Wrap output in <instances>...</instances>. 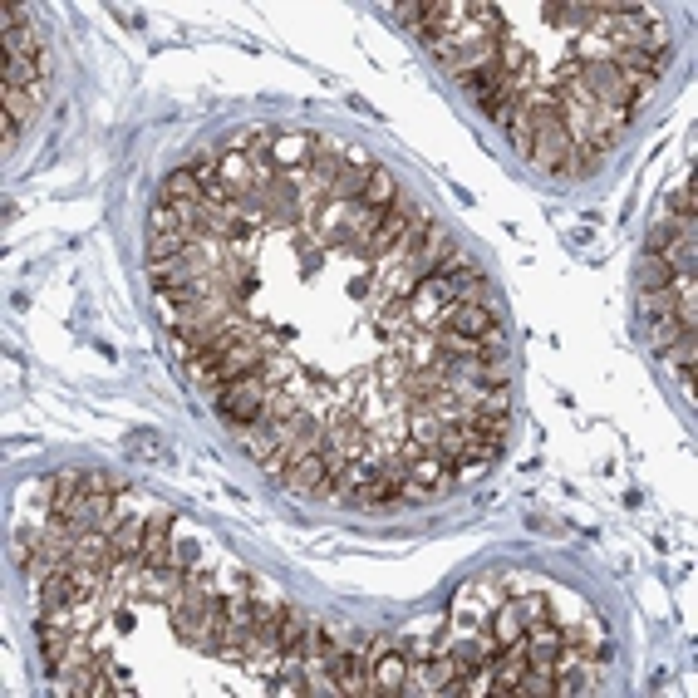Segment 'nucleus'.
<instances>
[{
	"label": "nucleus",
	"instance_id": "5701e85b",
	"mask_svg": "<svg viewBox=\"0 0 698 698\" xmlns=\"http://www.w3.org/2000/svg\"><path fill=\"white\" fill-rule=\"evenodd\" d=\"M694 207H698V197H694V187L684 182V187L674 192V202H669V217H694Z\"/></svg>",
	"mask_w": 698,
	"mask_h": 698
},
{
	"label": "nucleus",
	"instance_id": "f8f14e48",
	"mask_svg": "<svg viewBox=\"0 0 698 698\" xmlns=\"http://www.w3.org/2000/svg\"><path fill=\"white\" fill-rule=\"evenodd\" d=\"M399 202V182L389 168H374L369 182H364V192H359V207H369V212H389Z\"/></svg>",
	"mask_w": 698,
	"mask_h": 698
},
{
	"label": "nucleus",
	"instance_id": "39448f33",
	"mask_svg": "<svg viewBox=\"0 0 698 698\" xmlns=\"http://www.w3.org/2000/svg\"><path fill=\"white\" fill-rule=\"evenodd\" d=\"M404 472H408V482H413V487H423V492H428V502H433V497H443V492H453V482H458V477H453V463H448V458H438L433 448H423L418 458H408Z\"/></svg>",
	"mask_w": 698,
	"mask_h": 698
},
{
	"label": "nucleus",
	"instance_id": "9d476101",
	"mask_svg": "<svg viewBox=\"0 0 698 698\" xmlns=\"http://www.w3.org/2000/svg\"><path fill=\"white\" fill-rule=\"evenodd\" d=\"M315 138H320V133H281V138H271V163L286 168V173H295V168L315 153Z\"/></svg>",
	"mask_w": 698,
	"mask_h": 698
},
{
	"label": "nucleus",
	"instance_id": "a211bd4d",
	"mask_svg": "<svg viewBox=\"0 0 698 698\" xmlns=\"http://www.w3.org/2000/svg\"><path fill=\"white\" fill-rule=\"evenodd\" d=\"M640 291H669V281H674V271H669V261L659 256V251H644L640 256Z\"/></svg>",
	"mask_w": 698,
	"mask_h": 698
},
{
	"label": "nucleus",
	"instance_id": "2eb2a0df",
	"mask_svg": "<svg viewBox=\"0 0 698 698\" xmlns=\"http://www.w3.org/2000/svg\"><path fill=\"white\" fill-rule=\"evenodd\" d=\"M443 428H448V423H443V418H438L433 408L413 404V413H408V438H413V443H423V448H433Z\"/></svg>",
	"mask_w": 698,
	"mask_h": 698
},
{
	"label": "nucleus",
	"instance_id": "f3484780",
	"mask_svg": "<svg viewBox=\"0 0 698 698\" xmlns=\"http://www.w3.org/2000/svg\"><path fill=\"white\" fill-rule=\"evenodd\" d=\"M453 251V232L448 227H433V232L423 236V246H418V271L428 276V271H438V261Z\"/></svg>",
	"mask_w": 698,
	"mask_h": 698
},
{
	"label": "nucleus",
	"instance_id": "dca6fc26",
	"mask_svg": "<svg viewBox=\"0 0 698 698\" xmlns=\"http://www.w3.org/2000/svg\"><path fill=\"white\" fill-rule=\"evenodd\" d=\"M600 163H605V153H600V148H590V143H571V158L561 163V173H556V177H595V173H600Z\"/></svg>",
	"mask_w": 698,
	"mask_h": 698
},
{
	"label": "nucleus",
	"instance_id": "7ed1b4c3",
	"mask_svg": "<svg viewBox=\"0 0 698 698\" xmlns=\"http://www.w3.org/2000/svg\"><path fill=\"white\" fill-rule=\"evenodd\" d=\"M261 364H266V349L256 345L251 335H236L232 330V335H222V359H217V369L202 379V389L217 394L222 384H232V379H241V374H256Z\"/></svg>",
	"mask_w": 698,
	"mask_h": 698
},
{
	"label": "nucleus",
	"instance_id": "0eeeda50",
	"mask_svg": "<svg viewBox=\"0 0 698 698\" xmlns=\"http://www.w3.org/2000/svg\"><path fill=\"white\" fill-rule=\"evenodd\" d=\"M443 325H448V330H458V335H467V340H482V335L502 330L492 305H467V300H448V315H443Z\"/></svg>",
	"mask_w": 698,
	"mask_h": 698
},
{
	"label": "nucleus",
	"instance_id": "6e6552de",
	"mask_svg": "<svg viewBox=\"0 0 698 698\" xmlns=\"http://www.w3.org/2000/svg\"><path fill=\"white\" fill-rule=\"evenodd\" d=\"M408 669H413V664H408L394 644H389V649H379V654H374V698H399V694H404V689H408Z\"/></svg>",
	"mask_w": 698,
	"mask_h": 698
},
{
	"label": "nucleus",
	"instance_id": "412c9836",
	"mask_svg": "<svg viewBox=\"0 0 698 698\" xmlns=\"http://www.w3.org/2000/svg\"><path fill=\"white\" fill-rule=\"evenodd\" d=\"M546 694H551V674L546 669H526L517 679V689H512V698H546Z\"/></svg>",
	"mask_w": 698,
	"mask_h": 698
},
{
	"label": "nucleus",
	"instance_id": "f03ea898",
	"mask_svg": "<svg viewBox=\"0 0 698 698\" xmlns=\"http://www.w3.org/2000/svg\"><path fill=\"white\" fill-rule=\"evenodd\" d=\"M526 118H531V158H526V163H536V168H546V173H561V163L571 158V143H576V138L566 133L561 114L551 109V114H526Z\"/></svg>",
	"mask_w": 698,
	"mask_h": 698
},
{
	"label": "nucleus",
	"instance_id": "20e7f679",
	"mask_svg": "<svg viewBox=\"0 0 698 698\" xmlns=\"http://www.w3.org/2000/svg\"><path fill=\"white\" fill-rule=\"evenodd\" d=\"M281 487H291L295 497H335V482H330L325 453H305V458H295L291 472L281 477Z\"/></svg>",
	"mask_w": 698,
	"mask_h": 698
},
{
	"label": "nucleus",
	"instance_id": "b1692460",
	"mask_svg": "<svg viewBox=\"0 0 698 698\" xmlns=\"http://www.w3.org/2000/svg\"><path fill=\"white\" fill-rule=\"evenodd\" d=\"M84 492H89V497L109 492V477H99V472H84Z\"/></svg>",
	"mask_w": 698,
	"mask_h": 698
},
{
	"label": "nucleus",
	"instance_id": "423d86ee",
	"mask_svg": "<svg viewBox=\"0 0 698 698\" xmlns=\"http://www.w3.org/2000/svg\"><path fill=\"white\" fill-rule=\"evenodd\" d=\"M379 163L364 153V148H345V163H340V173H335V182H330V202H359V192H364V182H369V173H374Z\"/></svg>",
	"mask_w": 698,
	"mask_h": 698
},
{
	"label": "nucleus",
	"instance_id": "4468645a",
	"mask_svg": "<svg viewBox=\"0 0 698 698\" xmlns=\"http://www.w3.org/2000/svg\"><path fill=\"white\" fill-rule=\"evenodd\" d=\"M197 236L192 232H158L148 241V261H177V256H192Z\"/></svg>",
	"mask_w": 698,
	"mask_h": 698
},
{
	"label": "nucleus",
	"instance_id": "1a4fd4ad",
	"mask_svg": "<svg viewBox=\"0 0 698 698\" xmlns=\"http://www.w3.org/2000/svg\"><path fill=\"white\" fill-rule=\"evenodd\" d=\"M556 649H561V630H556L551 620H536V625H526V669H546V674H551V664H556Z\"/></svg>",
	"mask_w": 698,
	"mask_h": 698
},
{
	"label": "nucleus",
	"instance_id": "f257e3e1",
	"mask_svg": "<svg viewBox=\"0 0 698 698\" xmlns=\"http://www.w3.org/2000/svg\"><path fill=\"white\" fill-rule=\"evenodd\" d=\"M266 399H271V384H266L261 369H256V374H241V379L222 384V389L212 394V404H217V413H222L227 423H256V418L266 413Z\"/></svg>",
	"mask_w": 698,
	"mask_h": 698
},
{
	"label": "nucleus",
	"instance_id": "6ab92c4d",
	"mask_svg": "<svg viewBox=\"0 0 698 698\" xmlns=\"http://www.w3.org/2000/svg\"><path fill=\"white\" fill-rule=\"evenodd\" d=\"M674 310H679L674 291H640V320L644 325H654V320H679Z\"/></svg>",
	"mask_w": 698,
	"mask_h": 698
},
{
	"label": "nucleus",
	"instance_id": "9b49d317",
	"mask_svg": "<svg viewBox=\"0 0 698 698\" xmlns=\"http://www.w3.org/2000/svg\"><path fill=\"white\" fill-rule=\"evenodd\" d=\"M158 202H168V207L202 202V177L192 173V168H177V173H168V177H163V187H158Z\"/></svg>",
	"mask_w": 698,
	"mask_h": 698
},
{
	"label": "nucleus",
	"instance_id": "aec40b11",
	"mask_svg": "<svg viewBox=\"0 0 698 698\" xmlns=\"http://www.w3.org/2000/svg\"><path fill=\"white\" fill-rule=\"evenodd\" d=\"M664 359H674L679 369H694V359H698V330H684L674 345L664 349Z\"/></svg>",
	"mask_w": 698,
	"mask_h": 698
},
{
	"label": "nucleus",
	"instance_id": "ddd939ff",
	"mask_svg": "<svg viewBox=\"0 0 698 698\" xmlns=\"http://www.w3.org/2000/svg\"><path fill=\"white\" fill-rule=\"evenodd\" d=\"M45 104V84H35V89H5V123H25V118H35V109Z\"/></svg>",
	"mask_w": 698,
	"mask_h": 698
},
{
	"label": "nucleus",
	"instance_id": "4be33fe9",
	"mask_svg": "<svg viewBox=\"0 0 698 698\" xmlns=\"http://www.w3.org/2000/svg\"><path fill=\"white\" fill-rule=\"evenodd\" d=\"M649 335H654V349L664 354V349L684 335V325H679V320H654V325H649Z\"/></svg>",
	"mask_w": 698,
	"mask_h": 698
}]
</instances>
